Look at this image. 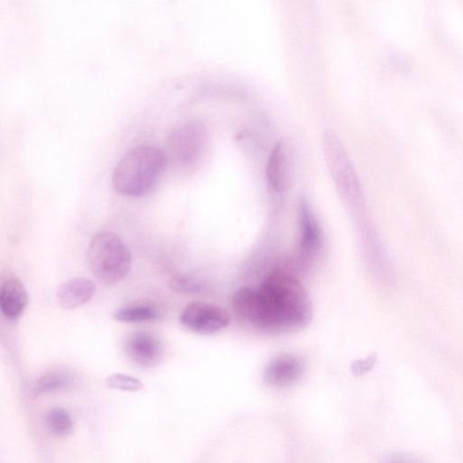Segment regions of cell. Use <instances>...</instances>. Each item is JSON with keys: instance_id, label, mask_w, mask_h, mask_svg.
Masks as SVG:
<instances>
[{"instance_id": "1", "label": "cell", "mask_w": 463, "mask_h": 463, "mask_svg": "<svg viewBox=\"0 0 463 463\" xmlns=\"http://www.w3.org/2000/svg\"><path fill=\"white\" fill-rule=\"evenodd\" d=\"M236 313L255 328L271 334L305 329L312 319V304L294 276L275 271L259 289L244 287L233 298Z\"/></svg>"}, {"instance_id": "2", "label": "cell", "mask_w": 463, "mask_h": 463, "mask_svg": "<svg viewBox=\"0 0 463 463\" xmlns=\"http://www.w3.org/2000/svg\"><path fill=\"white\" fill-rule=\"evenodd\" d=\"M168 163L159 148L142 145L129 150L113 175L114 190L124 196L140 198L154 191Z\"/></svg>"}, {"instance_id": "3", "label": "cell", "mask_w": 463, "mask_h": 463, "mask_svg": "<svg viewBox=\"0 0 463 463\" xmlns=\"http://www.w3.org/2000/svg\"><path fill=\"white\" fill-rule=\"evenodd\" d=\"M87 261L91 273L100 283L115 286L129 273L132 256L116 234L100 233L89 245Z\"/></svg>"}, {"instance_id": "4", "label": "cell", "mask_w": 463, "mask_h": 463, "mask_svg": "<svg viewBox=\"0 0 463 463\" xmlns=\"http://www.w3.org/2000/svg\"><path fill=\"white\" fill-rule=\"evenodd\" d=\"M206 144V128L197 120L177 125L169 136L171 160L182 169H192L199 163L203 156Z\"/></svg>"}, {"instance_id": "5", "label": "cell", "mask_w": 463, "mask_h": 463, "mask_svg": "<svg viewBox=\"0 0 463 463\" xmlns=\"http://www.w3.org/2000/svg\"><path fill=\"white\" fill-rule=\"evenodd\" d=\"M182 326L200 334L212 335L229 326L230 314L223 308L204 302H194L184 308L179 316Z\"/></svg>"}, {"instance_id": "6", "label": "cell", "mask_w": 463, "mask_h": 463, "mask_svg": "<svg viewBox=\"0 0 463 463\" xmlns=\"http://www.w3.org/2000/svg\"><path fill=\"white\" fill-rule=\"evenodd\" d=\"M304 364L296 356L280 354L270 360L264 373V382L272 388H286L296 383L303 375Z\"/></svg>"}, {"instance_id": "7", "label": "cell", "mask_w": 463, "mask_h": 463, "mask_svg": "<svg viewBox=\"0 0 463 463\" xmlns=\"http://www.w3.org/2000/svg\"><path fill=\"white\" fill-rule=\"evenodd\" d=\"M124 350L131 361L145 367L159 365L164 356L161 341L148 332L130 334L125 341Z\"/></svg>"}, {"instance_id": "8", "label": "cell", "mask_w": 463, "mask_h": 463, "mask_svg": "<svg viewBox=\"0 0 463 463\" xmlns=\"http://www.w3.org/2000/svg\"><path fill=\"white\" fill-rule=\"evenodd\" d=\"M298 216L301 230V255L305 260H310L321 247L322 233L318 221L305 198L300 199Z\"/></svg>"}, {"instance_id": "9", "label": "cell", "mask_w": 463, "mask_h": 463, "mask_svg": "<svg viewBox=\"0 0 463 463\" xmlns=\"http://www.w3.org/2000/svg\"><path fill=\"white\" fill-rule=\"evenodd\" d=\"M97 286L85 278H75L64 283L58 291V301L61 307L75 310L88 303L95 296Z\"/></svg>"}, {"instance_id": "10", "label": "cell", "mask_w": 463, "mask_h": 463, "mask_svg": "<svg viewBox=\"0 0 463 463\" xmlns=\"http://www.w3.org/2000/svg\"><path fill=\"white\" fill-rule=\"evenodd\" d=\"M27 303V292L20 280L10 279L4 284L0 291V309L7 319L19 318L25 311Z\"/></svg>"}, {"instance_id": "11", "label": "cell", "mask_w": 463, "mask_h": 463, "mask_svg": "<svg viewBox=\"0 0 463 463\" xmlns=\"http://www.w3.org/2000/svg\"><path fill=\"white\" fill-rule=\"evenodd\" d=\"M266 177L273 192H286L289 179V163L283 144L276 145L271 152L266 165Z\"/></svg>"}, {"instance_id": "12", "label": "cell", "mask_w": 463, "mask_h": 463, "mask_svg": "<svg viewBox=\"0 0 463 463\" xmlns=\"http://www.w3.org/2000/svg\"><path fill=\"white\" fill-rule=\"evenodd\" d=\"M161 311L153 304H132L121 308L114 313L118 321L125 323L145 322L158 319Z\"/></svg>"}, {"instance_id": "13", "label": "cell", "mask_w": 463, "mask_h": 463, "mask_svg": "<svg viewBox=\"0 0 463 463\" xmlns=\"http://www.w3.org/2000/svg\"><path fill=\"white\" fill-rule=\"evenodd\" d=\"M45 424L49 430L57 436H66L74 428L71 414L64 408H53L46 414Z\"/></svg>"}, {"instance_id": "14", "label": "cell", "mask_w": 463, "mask_h": 463, "mask_svg": "<svg viewBox=\"0 0 463 463\" xmlns=\"http://www.w3.org/2000/svg\"><path fill=\"white\" fill-rule=\"evenodd\" d=\"M72 385V379L66 373H52L43 376L35 386L36 395L65 389Z\"/></svg>"}, {"instance_id": "15", "label": "cell", "mask_w": 463, "mask_h": 463, "mask_svg": "<svg viewBox=\"0 0 463 463\" xmlns=\"http://www.w3.org/2000/svg\"><path fill=\"white\" fill-rule=\"evenodd\" d=\"M106 386L126 392H137L144 388V384L140 380L119 373L110 375L106 379Z\"/></svg>"}, {"instance_id": "16", "label": "cell", "mask_w": 463, "mask_h": 463, "mask_svg": "<svg viewBox=\"0 0 463 463\" xmlns=\"http://www.w3.org/2000/svg\"><path fill=\"white\" fill-rule=\"evenodd\" d=\"M170 288L177 293L196 294L202 291V286L187 276H176L172 278Z\"/></svg>"}, {"instance_id": "17", "label": "cell", "mask_w": 463, "mask_h": 463, "mask_svg": "<svg viewBox=\"0 0 463 463\" xmlns=\"http://www.w3.org/2000/svg\"><path fill=\"white\" fill-rule=\"evenodd\" d=\"M378 361L376 354L363 359H357L351 364V372L355 377H362L372 372Z\"/></svg>"}, {"instance_id": "18", "label": "cell", "mask_w": 463, "mask_h": 463, "mask_svg": "<svg viewBox=\"0 0 463 463\" xmlns=\"http://www.w3.org/2000/svg\"><path fill=\"white\" fill-rule=\"evenodd\" d=\"M385 463H418L411 457L396 454L389 457Z\"/></svg>"}]
</instances>
